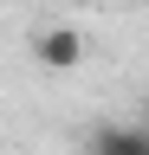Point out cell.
I'll return each mask as SVG.
<instances>
[{"mask_svg": "<svg viewBox=\"0 0 149 155\" xmlns=\"http://www.w3.org/2000/svg\"><path fill=\"white\" fill-rule=\"evenodd\" d=\"M91 155H149V123H97Z\"/></svg>", "mask_w": 149, "mask_h": 155, "instance_id": "2", "label": "cell"}, {"mask_svg": "<svg viewBox=\"0 0 149 155\" xmlns=\"http://www.w3.org/2000/svg\"><path fill=\"white\" fill-rule=\"evenodd\" d=\"M32 58H39L46 71H78L84 65V32L78 26H46L32 39Z\"/></svg>", "mask_w": 149, "mask_h": 155, "instance_id": "1", "label": "cell"}, {"mask_svg": "<svg viewBox=\"0 0 149 155\" xmlns=\"http://www.w3.org/2000/svg\"><path fill=\"white\" fill-rule=\"evenodd\" d=\"M143 104H149V97H143Z\"/></svg>", "mask_w": 149, "mask_h": 155, "instance_id": "3", "label": "cell"}]
</instances>
